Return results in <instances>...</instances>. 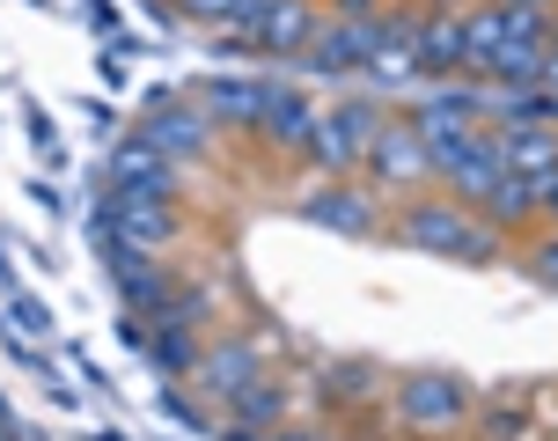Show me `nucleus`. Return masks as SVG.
I'll return each mask as SVG.
<instances>
[{
    "mask_svg": "<svg viewBox=\"0 0 558 441\" xmlns=\"http://www.w3.org/2000/svg\"><path fill=\"white\" fill-rule=\"evenodd\" d=\"M192 104L206 110V126H221V133H251V118H257V82H198L192 88Z\"/></svg>",
    "mask_w": 558,
    "mask_h": 441,
    "instance_id": "f3484780",
    "label": "nucleus"
},
{
    "mask_svg": "<svg viewBox=\"0 0 558 441\" xmlns=\"http://www.w3.org/2000/svg\"><path fill=\"white\" fill-rule=\"evenodd\" d=\"M551 88H514V82H485V126H544Z\"/></svg>",
    "mask_w": 558,
    "mask_h": 441,
    "instance_id": "aec40b11",
    "label": "nucleus"
},
{
    "mask_svg": "<svg viewBox=\"0 0 558 441\" xmlns=\"http://www.w3.org/2000/svg\"><path fill=\"white\" fill-rule=\"evenodd\" d=\"M390 405L404 427H426V434H441V427H463L477 413V390L456 376V368H412V376H397Z\"/></svg>",
    "mask_w": 558,
    "mask_h": 441,
    "instance_id": "7ed1b4c3",
    "label": "nucleus"
},
{
    "mask_svg": "<svg viewBox=\"0 0 558 441\" xmlns=\"http://www.w3.org/2000/svg\"><path fill=\"white\" fill-rule=\"evenodd\" d=\"M257 376H265V354H257L251 331H221V338H206V346H198V368H192V383L214 390V397H235V390L257 383Z\"/></svg>",
    "mask_w": 558,
    "mask_h": 441,
    "instance_id": "f8f14e48",
    "label": "nucleus"
},
{
    "mask_svg": "<svg viewBox=\"0 0 558 441\" xmlns=\"http://www.w3.org/2000/svg\"><path fill=\"white\" fill-rule=\"evenodd\" d=\"M302 221L324 228V236H345V243H375V236H383V206H375V192H361L353 177L316 184V192L302 199Z\"/></svg>",
    "mask_w": 558,
    "mask_h": 441,
    "instance_id": "1a4fd4ad",
    "label": "nucleus"
},
{
    "mask_svg": "<svg viewBox=\"0 0 558 441\" xmlns=\"http://www.w3.org/2000/svg\"><path fill=\"white\" fill-rule=\"evenodd\" d=\"M544 221L558 228V177H544Z\"/></svg>",
    "mask_w": 558,
    "mask_h": 441,
    "instance_id": "c756f323",
    "label": "nucleus"
},
{
    "mask_svg": "<svg viewBox=\"0 0 558 441\" xmlns=\"http://www.w3.org/2000/svg\"><path fill=\"white\" fill-rule=\"evenodd\" d=\"M463 74V8L441 15L426 8V29H418V82H456Z\"/></svg>",
    "mask_w": 558,
    "mask_h": 441,
    "instance_id": "2eb2a0df",
    "label": "nucleus"
},
{
    "mask_svg": "<svg viewBox=\"0 0 558 441\" xmlns=\"http://www.w3.org/2000/svg\"><path fill=\"white\" fill-rule=\"evenodd\" d=\"M383 8H390V0H331L324 15H338V23H375Z\"/></svg>",
    "mask_w": 558,
    "mask_h": 441,
    "instance_id": "bb28decb",
    "label": "nucleus"
},
{
    "mask_svg": "<svg viewBox=\"0 0 558 441\" xmlns=\"http://www.w3.org/2000/svg\"><path fill=\"white\" fill-rule=\"evenodd\" d=\"M404 118L418 126V140H471L477 126H485V82H471V74L426 82V96H418Z\"/></svg>",
    "mask_w": 558,
    "mask_h": 441,
    "instance_id": "39448f33",
    "label": "nucleus"
},
{
    "mask_svg": "<svg viewBox=\"0 0 558 441\" xmlns=\"http://www.w3.org/2000/svg\"><path fill=\"white\" fill-rule=\"evenodd\" d=\"M477 214L493 221L500 236H514V228L544 221V184H536V177H514V169H500V177L485 184V199H477Z\"/></svg>",
    "mask_w": 558,
    "mask_h": 441,
    "instance_id": "ddd939ff",
    "label": "nucleus"
},
{
    "mask_svg": "<svg viewBox=\"0 0 558 441\" xmlns=\"http://www.w3.org/2000/svg\"><path fill=\"white\" fill-rule=\"evenodd\" d=\"M530 427V397H500V405H485V441H507Z\"/></svg>",
    "mask_w": 558,
    "mask_h": 441,
    "instance_id": "b1692460",
    "label": "nucleus"
},
{
    "mask_svg": "<svg viewBox=\"0 0 558 441\" xmlns=\"http://www.w3.org/2000/svg\"><path fill=\"white\" fill-rule=\"evenodd\" d=\"M198 346H206L198 331H155V324H147V360L162 368L169 383H177V376H192V368H198Z\"/></svg>",
    "mask_w": 558,
    "mask_h": 441,
    "instance_id": "412c9836",
    "label": "nucleus"
},
{
    "mask_svg": "<svg viewBox=\"0 0 558 441\" xmlns=\"http://www.w3.org/2000/svg\"><path fill=\"white\" fill-rule=\"evenodd\" d=\"M522 265H530V279H536V287H551V295H558V228H551V236H536Z\"/></svg>",
    "mask_w": 558,
    "mask_h": 441,
    "instance_id": "393cba45",
    "label": "nucleus"
},
{
    "mask_svg": "<svg viewBox=\"0 0 558 441\" xmlns=\"http://www.w3.org/2000/svg\"><path fill=\"white\" fill-rule=\"evenodd\" d=\"M104 236H125V243L140 250H169L177 236H184V214H177V199H118L104 192L96 199V243Z\"/></svg>",
    "mask_w": 558,
    "mask_h": 441,
    "instance_id": "0eeeda50",
    "label": "nucleus"
},
{
    "mask_svg": "<svg viewBox=\"0 0 558 441\" xmlns=\"http://www.w3.org/2000/svg\"><path fill=\"white\" fill-rule=\"evenodd\" d=\"M169 8H177V15H184V23H198V29H221L228 15H235V8H243V0H169Z\"/></svg>",
    "mask_w": 558,
    "mask_h": 441,
    "instance_id": "a878e982",
    "label": "nucleus"
},
{
    "mask_svg": "<svg viewBox=\"0 0 558 441\" xmlns=\"http://www.w3.org/2000/svg\"><path fill=\"white\" fill-rule=\"evenodd\" d=\"M367 184L375 192H404L412 199L418 184H434V169H426V140H418L412 118H383V133H375V147H367Z\"/></svg>",
    "mask_w": 558,
    "mask_h": 441,
    "instance_id": "423d86ee",
    "label": "nucleus"
},
{
    "mask_svg": "<svg viewBox=\"0 0 558 441\" xmlns=\"http://www.w3.org/2000/svg\"><path fill=\"white\" fill-rule=\"evenodd\" d=\"M316 110H324V104H308L302 88L257 82V118H251V133L265 140V147H279V155H308V140H316Z\"/></svg>",
    "mask_w": 558,
    "mask_h": 441,
    "instance_id": "9d476101",
    "label": "nucleus"
},
{
    "mask_svg": "<svg viewBox=\"0 0 558 441\" xmlns=\"http://www.w3.org/2000/svg\"><path fill=\"white\" fill-rule=\"evenodd\" d=\"M507 8H551V15H558V0H507Z\"/></svg>",
    "mask_w": 558,
    "mask_h": 441,
    "instance_id": "473e14b6",
    "label": "nucleus"
},
{
    "mask_svg": "<svg viewBox=\"0 0 558 441\" xmlns=\"http://www.w3.org/2000/svg\"><path fill=\"white\" fill-rule=\"evenodd\" d=\"M228 441H265V434H257V427H228Z\"/></svg>",
    "mask_w": 558,
    "mask_h": 441,
    "instance_id": "2f4dec72",
    "label": "nucleus"
},
{
    "mask_svg": "<svg viewBox=\"0 0 558 441\" xmlns=\"http://www.w3.org/2000/svg\"><path fill=\"white\" fill-rule=\"evenodd\" d=\"M507 45V23H500V0H471L463 8V74L471 82H485V67H493V52Z\"/></svg>",
    "mask_w": 558,
    "mask_h": 441,
    "instance_id": "a211bd4d",
    "label": "nucleus"
},
{
    "mask_svg": "<svg viewBox=\"0 0 558 441\" xmlns=\"http://www.w3.org/2000/svg\"><path fill=\"white\" fill-rule=\"evenodd\" d=\"M177 184H184V163H169L147 133H125L104 163V192L118 199H177Z\"/></svg>",
    "mask_w": 558,
    "mask_h": 441,
    "instance_id": "20e7f679",
    "label": "nucleus"
},
{
    "mask_svg": "<svg viewBox=\"0 0 558 441\" xmlns=\"http://www.w3.org/2000/svg\"><path fill=\"white\" fill-rule=\"evenodd\" d=\"M367 52H375V29L367 23H338V15H324L316 23V37H308L302 59H279L287 74H316V82H353L367 67Z\"/></svg>",
    "mask_w": 558,
    "mask_h": 441,
    "instance_id": "6e6552de",
    "label": "nucleus"
},
{
    "mask_svg": "<svg viewBox=\"0 0 558 441\" xmlns=\"http://www.w3.org/2000/svg\"><path fill=\"white\" fill-rule=\"evenodd\" d=\"M133 133H147L169 163H206V155H214V126H206V110H198L192 96H155Z\"/></svg>",
    "mask_w": 558,
    "mask_h": 441,
    "instance_id": "9b49d317",
    "label": "nucleus"
},
{
    "mask_svg": "<svg viewBox=\"0 0 558 441\" xmlns=\"http://www.w3.org/2000/svg\"><path fill=\"white\" fill-rule=\"evenodd\" d=\"M316 23H324V8H316V0H272V8H265V29H257V52L302 59L308 37H316Z\"/></svg>",
    "mask_w": 558,
    "mask_h": 441,
    "instance_id": "4468645a",
    "label": "nucleus"
},
{
    "mask_svg": "<svg viewBox=\"0 0 558 441\" xmlns=\"http://www.w3.org/2000/svg\"><path fill=\"white\" fill-rule=\"evenodd\" d=\"M536 88H551V96H558V45H544V82H536Z\"/></svg>",
    "mask_w": 558,
    "mask_h": 441,
    "instance_id": "c85d7f7f",
    "label": "nucleus"
},
{
    "mask_svg": "<svg viewBox=\"0 0 558 441\" xmlns=\"http://www.w3.org/2000/svg\"><path fill=\"white\" fill-rule=\"evenodd\" d=\"M500 23H507V45H551V8H507L500 0Z\"/></svg>",
    "mask_w": 558,
    "mask_h": 441,
    "instance_id": "5701e85b",
    "label": "nucleus"
},
{
    "mask_svg": "<svg viewBox=\"0 0 558 441\" xmlns=\"http://www.w3.org/2000/svg\"><path fill=\"white\" fill-rule=\"evenodd\" d=\"M485 82L536 88V82H544V45H500V52H493V67H485Z\"/></svg>",
    "mask_w": 558,
    "mask_h": 441,
    "instance_id": "4be33fe9",
    "label": "nucleus"
},
{
    "mask_svg": "<svg viewBox=\"0 0 558 441\" xmlns=\"http://www.w3.org/2000/svg\"><path fill=\"white\" fill-rule=\"evenodd\" d=\"M507 133V169L514 177H558V126H500Z\"/></svg>",
    "mask_w": 558,
    "mask_h": 441,
    "instance_id": "6ab92c4d",
    "label": "nucleus"
},
{
    "mask_svg": "<svg viewBox=\"0 0 558 441\" xmlns=\"http://www.w3.org/2000/svg\"><path fill=\"white\" fill-rule=\"evenodd\" d=\"M265 441H331V434H324V427H294V419H287V427H279V434H265Z\"/></svg>",
    "mask_w": 558,
    "mask_h": 441,
    "instance_id": "cd10ccee",
    "label": "nucleus"
},
{
    "mask_svg": "<svg viewBox=\"0 0 558 441\" xmlns=\"http://www.w3.org/2000/svg\"><path fill=\"white\" fill-rule=\"evenodd\" d=\"M397 236H404L412 250H426V258L477 265V273L507 258V236H500V228L477 214V206L448 199V192H412V199H404V214H397Z\"/></svg>",
    "mask_w": 558,
    "mask_h": 441,
    "instance_id": "f257e3e1",
    "label": "nucleus"
},
{
    "mask_svg": "<svg viewBox=\"0 0 558 441\" xmlns=\"http://www.w3.org/2000/svg\"><path fill=\"white\" fill-rule=\"evenodd\" d=\"M418 8H441V15H456V8H471V0H418Z\"/></svg>",
    "mask_w": 558,
    "mask_h": 441,
    "instance_id": "7c9ffc66",
    "label": "nucleus"
},
{
    "mask_svg": "<svg viewBox=\"0 0 558 441\" xmlns=\"http://www.w3.org/2000/svg\"><path fill=\"white\" fill-rule=\"evenodd\" d=\"M551 45H558V15H551Z\"/></svg>",
    "mask_w": 558,
    "mask_h": 441,
    "instance_id": "72a5a7b5",
    "label": "nucleus"
},
{
    "mask_svg": "<svg viewBox=\"0 0 558 441\" xmlns=\"http://www.w3.org/2000/svg\"><path fill=\"white\" fill-rule=\"evenodd\" d=\"M383 118H390V104H383L375 88H367V96H345V104H324L316 110V140H308V169H316L324 184L353 177V169L367 163L375 133H383Z\"/></svg>",
    "mask_w": 558,
    "mask_h": 441,
    "instance_id": "f03ea898",
    "label": "nucleus"
},
{
    "mask_svg": "<svg viewBox=\"0 0 558 441\" xmlns=\"http://www.w3.org/2000/svg\"><path fill=\"white\" fill-rule=\"evenodd\" d=\"M228 405V427H257V434H279L287 427V383H272V376H257V383H243L235 397H221Z\"/></svg>",
    "mask_w": 558,
    "mask_h": 441,
    "instance_id": "dca6fc26",
    "label": "nucleus"
}]
</instances>
